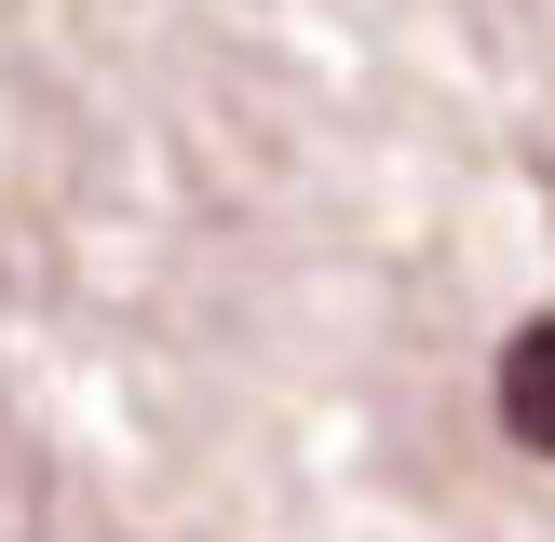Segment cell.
<instances>
[{
  "instance_id": "6da1fadb",
  "label": "cell",
  "mask_w": 555,
  "mask_h": 542,
  "mask_svg": "<svg viewBox=\"0 0 555 542\" xmlns=\"http://www.w3.org/2000/svg\"><path fill=\"white\" fill-rule=\"evenodd\" d=\"M502 434L555 461V312H542V325H515V352H502Z\"/></svg>"
}]
</instances>
